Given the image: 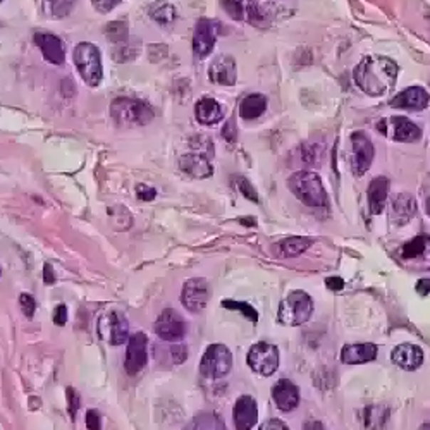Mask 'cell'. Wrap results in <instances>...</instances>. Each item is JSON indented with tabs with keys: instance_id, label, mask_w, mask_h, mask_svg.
<instances>
[{
	"instance_id": "2",
	"label": "cell",
	"mask_w": 430,
	"mask_h": 430,
	"mask_svg": "<svg viewBox=\"0 0 430 430\" xmlns=\"http://www.w3.org/2000/svg\"><path fill=\"white\" fill-rule=\"evenodd\" d=\"M110 115L121 127L145 126L155 117V112L148 103L130 97H119L110 103Z\"/></svg>"
},
{
	"instance_id": "38",
	"label": "cell",
	"mask_w": 430,
	"mask_h": 430,
	"mask_svg": "<svg viewBox=\"0 0 430 430\" xmlns=\"http://www.w3.org/2000/svg\"><path fill=\"white\" fill-rule=\"evenodd\" d=\"M19 303H21V310H23L24 317L31 318L35 315V310H36V303L35 300H33L31 295H28V293H23L19 298Z\"/></svg>"
},
{
	"instance_id": "17",
	"label": "cell",
	"mask_w": 430,
	"mask_h": 430,
	"mask_svg": "<svg viewBox=\"0 0 430 430\" xmlns=\"http://www.w3.org/2000/svg\"><path fill=\"white\" fill-rule=\"evenodd\" d=\"M272 399H274L276 407L279 410L293 411L298 407V403H300V391H298L296 384H293L291 380L280 379L272 387Z\"/></svg>"
},
{
	"instance_id": "40",
	"label": "cell",
	"mask_w": 430,
	"mask_h": 430,
	"mask_svg": "<svg viewBox=\"0 0 430 430\" xmlns=\"http://www.w3.org/2000/svg\"><path fill=\"white\" fill-rule=\"evenodd\" d=\"M65 396H68L69 415H71V419H74V416H76L78 408H80V394H78V391L73 389V387H68V391H65Z\"/></svg>"
},
{
	"instance_id": "30",
	"label": "cell",
	"mask_w": 430,
	"mask_h": 430,
	"mask_svg": "<svg viewBox=\"0 0 430 430\" xmlns=\"http://www.w3.org/2000/svg\"><path fill=\"white\" fill-rule=\"evenodd\" d=\"M78 0H43V12L52 19L68 18L76 7Z\"/></svg>"
},
{
	"instance_id": "9",
	"label": "cell",
	"mask_w": 430,
	"mask_h": 430,
	"mask_svg": "<svg viewBox=\"0 0 430 430\" xmlns=\"http://www.w3.org/2000/svg\"><path fill=\"white\" fill-rule=\"evenodd\" d=\"M380 130L384 131L387 136H391L396 142L403 143H413L419 142L421 138V130L416 124H413L410 119L401 117V115H394L391 119H384L379 124Z\"/></svg>"
},
{
	"instance_id": "23",
	"label": "cell",
	"mask_w": 430,
	"mask_h": 430,
	"mask_svg": "<svg viewBox=\"0 0 430 430\" xmlns=\"http://www.w3.org/2000/svg\"><path fill=\"white\" fill-rule=\"evenodd\" d=\"M377 358V346L370 342L363 345H346L341 351V360L346 365H360V363H369Z\"/></svg>"
},
{
	"instance_id": "3",
	"label": "cell",
	"mask_w": 430,
	"mask_h": 430,
	"mask_svg": "<svg viewBox=\"0 0 430 430\" xmlns=\"http://www.w3.org/2000/svg\"><path fill=\"white\" fill-rule=\"evenodd\" d=\"M289 189L295 193L300 201L308 206H325L327 205V193L322 184L320 176L312 171L295 172L288 181Z\"/></svg>"
},
{
	"instance_id": "11",
	"label": "cell",
	"mask_w": 430,
	"mask_h": 430,
	"mask_svg": "<svg viewBox=\"0 0 430 430\" xmlns=\"http://www.w3.org/2000/svg\"><path fill=\"white\" fill-rule=\"evenodd\" d=\"M219 24L212 19L201 18L196 23L195 35H193V52H195L196 59H206L215 47V40H217Z\"/></svg>"
},
{
	"instance_id": "7",
	"label": "cell",
	"mask_w": 430,
	"mask_h": 430,
	"mask_svg": "<svg viewBox=\"0 0 430 430\" xmlns=\"http://www.w3.org/2000/svg\"><path fill=\"white\" fill-rule=\"evenodd\" d=\"M246 362L255 374L268 377L279 369V350L268 342H256L248 351Z\"/></svg>"
},
{
	"instance_id": "42",
	"label": "cell",
	"mask_w": 430,
	"mask_h": 430,
	"mask_svg": "<svg viewBox=\"0 0 430 430\" xmlns=\"http://www.w3.org/2000/svg\"><path fill=\"white\" fill-rule=\"evenodd\" d=\"M86 427L88 430H100V413L97 410H90L86 413Z\"/></svg>"
},
{
	"instance_id": "14",
	"label": "cell",
	"mask_w": 430,
	"mask_h": 430,
	"mask_svg": "<svg viewBox=\"0 0 430 430\" xmlns=\"http://www.w3.org/2000/svg\"><path fill=\"white\" fill-rule=\"evenodd\" d=\"M234 427L238 430H251L258 420V407L251 396H241L238 398L233 410Z\"/></svg>"
},
{
	"instance_id": "34",
	"label": "cell",
	"mask_w": 430,
	"mask_h": 430,
	"mask_svg": "<svg viewBox=\"0 0 430 430\" xmlns=\"http://www.w3.org/2000/svg\"><path fill=\"white\" fill-rule=\"evenodd\" d=\"M425 246H427L425 236H419V238H413L411 241H408L407 245L403 246V250H401V255H403L404 258H415V256L424 253Z\"/></svg>"
},
{
	"instance_id": "54",
	"label": "cell",
	"mask_w": 430,
	"mask_h": 430,
	"mask_svg": "<svg viewBox=\"0 0 430 430\" xmlns=\"http://www.w3.org/2000/svg\"><path fill=\"white\" fill-rule=\"evenodd\" d=\"M0 276H2V271H0Z\"/></svg>"
},
{
	"instance_id": "28",
	"label": "cell",
	"mask_w": 430,
	"mask_h": 430,
	"mask_svg": "<svg viewBox=\"0 0 430 430\" xmlns=\"http://www.w3.org/2000/svg\"><path fill=\"white\" fill-rule=\"evenodd\" d=\"M127 336H130V324L124 313H110V345L121 346L127 341Z\"/></svg>"
},
{
	"instance_id": "10",
	"label": "cell",
	"mask_w": 430,
	"mask_h": 430,
	"mask_svg": "<svg viewBox=\"0 0 430 430\" xmlns=\"http://www.w3.org/2000/svg\"><path fill=\"white\" fill-rule=\"evenodd\" d=\"M155 334L159 336L162 341L167 342H176L181 341L186 334V324L183 320V317L176 312V310L167 308L160 313L159 318H157L155 325Z\"/></svg>"
},
{
	"instance_id": "39",
	"label": "cell",
	"mask_w": 430,
	"mask_h": 430,
	"mask_svg": "<svg viewBox=\"0 0 430 430\" xmlns=\"http://www.w3.org/2000/svg\"><path fill=\"white\" fill-rule=\"evenodd\" d=\"M121 2L122 0H92V6L95 7V11H98L100 14H109V12L114 11Z\"/></svg>"
},
{
	"instance_id": "31",
	"label": "cell",
	"mask_w": 430,
	"mask_h": 430,
	"mask_svg": "<svg viewBox=\"0 0 430 430\" xmlns=\"http://www.w3.org/2000/svg\"><path fill=\"white\" fill-rule=\"evenodd\" d=\"M312 245V239L301 238V236H295V238H288L280 243V255L283 256H298L303 253L305 250H308Z\"/></svg>"
},
{
	"instance_id": "20",
	"label": "cell",
	"mask_w": 430,
	"mask_h": 430,
	"mask_svg": "<svg viewBox=\"0 0 430 430\" xmlns=\"http://www.w3.org/2000/svg\"><path fill=\"white\" fill-rule=\"evenodd\" d=\"M430 95L420 86H410L404 92L396 95L391 100V105L396 109H408V110H424L429 105Z\"/></svg>"
},
{
	"instance_id": "45",
	"label": "cell",
	"mask_w": 430,
	"mask_h": 430,
	"mask_svg": "<svg viewBox=\"0 0 430 430\" xmlns=\"http://www.w3.org/2000/svg\"><path fill=\"white\" fill-rule=\"evenodd\" d=\"M222 136H224L227 142H236V136H238V131H236L234 121L226 122L224 130H222Z\"/></svg>"
},
{
	"instance_id": "13",
	"label": "cell",
	"mask_w": 430,
	"mask_h": 430,
	"mask_svg": "<svg viewBox=\"0 0 430 430\" xmlns=\"http://www.w3.org/2000/svg\"><path fill=\"white\" fill-rule=\"evenodd\" d=\"M147 345L148 337L145 332H135L133 336L127 341V350H126V362H124V369L130 375L140 374L145 369L148 362V353H147Z\"/></svg>"
},
{
	"instance_id": "46",
	"label": "cell",
	"mask_w": 430,
	"mask_h": 430,
	"mask_svg": "<svg viewBox=\"0 0 430 430\" xmlns=\"http://www.w3.org/2000/svg\"><path fill=\"white\" fill-rule=\"evenodd\" d=\"M260 430H289V429L286 427V424L280 420H267L266 424H262Z\"/></svg>"
},
{
	"instance_id": "51",
	"label": "cell",
	"mask_w": 430,
	"mask_h": 430,
	"mask_svg": "<svg viewBox=\"0 0 430 430\" xmlns=\"http://www.w3.org/2000/svg\"><path fill=\"white\" fill-rule=\"evenodd\" d=\"M425 241H427V246H425V251L430 256V236H425Z\"/></svg>"
},
{
	"instance_id": "5",
	"label": "cell",
	"mask_w": 430,
	"mask_h": 430,
	"mask_svg": "<svg viewBox=\"0 0 430 430\" xmlns=\"http://www.w3.org/2000/svg\"><path fill=\"white\" fill-rule=\"evenodd\" d=\"M313 313V301L305 291H293L280 301L277 318L280 324L296 327L305 324Z\"/></svg>"
},
{
	"instance_id": "22",
	"label": "cell",
	"mask_w": 430,
	"mask_h": 430,
	"mask_svg": "<svg viewBox=\"0 0 430 430\" xmlns=\"http://www.w3.org/2000/svg\"><path fill=\"white\" fill-rule=\"evenodd\" d=\"M226 109L221 102H217L215 98L204 97L196 102L195 105V115L196 121L204 126H214V124L221 122L224 119Z\"/></svg>"
},
{
	"instance_id": "4",
	"label": "cell",
	"mask_w": 430,
	"mask_h": 430,
	"mask_svg": "<svg viewBox=\"0 0 430 430\" xmlns=\"http://www.w3.org/2000/svg\"><path fill=\"white\" fill-rule=\"evenodd\" d=\"M74 65L83 78V81L88 86H98L102 83L103 69H102V53L97 45L90 41H81L74 47Z\"/></svg>"
},
{
	"instance_id": "1",
	"label": "cell",
	"mask_w": 430,
	"mask_h": 430,
	"mask_svg": "<svg viewBox=\"0 0 430 430\" xmlns=\"http://www.w3.org/2000/svg\"><path fill=\"white\" fill-rule=\"evenodd\" d=\"M398 71V64L389 57L367 56L358 62L353 76L362 92L370 97H382L394 88Z\"/></svg>"
},
{
	"instance_id": "21",
	"label": "cell",
	"mask_w": 430,
	"mask_h": 430,
	"mask_svg": "<svg viewBox=\"0 0 430 430\" xmlns=\"http://www.w3.org/2000/svg\"><path fill=\"white\" fill-rule=\"evenodd\" d=\"M236 61L231 56H221L214 61L209 69L210 81L215 85L233 86L236 83Z\"/></svg>"
},
{
	"instance_id": "12",
	"label": "cell",
	"mask_w": 430,
	"mask_h": 430,
	"mask_svg": "<svg viewBox=\"0 0 430 430\" xmlns=\"http://www.w3.org/2000/svg\"><path fill=\"white\" fill-rule=\"evenodd\" d=\"M353 143V154H351V169L355 176H363L370 169L374 162L375 148L365 133H353L351 136Z\"/></svg>"
},
{
	"instance_id": "24",
	"label": "cell",
	"mask_w": 430,
	"mask_h": 430,
	"mask_svg": "<svg viewBox=\"0 0 430 430\" xmlns=\"http://www.w3.org/2000/svg\"><path fill=\"white\" fill-rule=\"evenodd\" d=\"M387 196H389V181H387V177H375L369 186L370 212L374 215H379L382 212V210L386 209Z\"/></svg>"
},
{
	"instance_id": "36",
	"label": "cell",
	"mask_w": 430,
	"mask_h": 430,
	"mask_svg": "<svg viewBox=\"0 0 430 430\" xmlns=\"http://www.w3.org/2000/svg\"><path fill=\"white\" fill-rule=\"evenodd\" d=\"M222 307L227 308V310H239V312L245 315L248 320L250 322H255L258 320V313H256V310L251 307V305L248 303H243V301H231V300H226L222 301Z\"/></svg>"
},
{
	"instance_id": "27",
	"label": "cell",
	"mask_w": 430,
	"mask_h": 430,
	"mask_svg": "<svg viewBox=\"0 0 430 430\" xmlns=\"http://www.w3.org/2000/svg\"><path fill=\"white\" fill-rule=\"evenodd\" d=\"M184 430H226V424L214 411H200L186 425Z\"/></svg>"
},
{
	"instance_id": "33",
	"label": "cell",
	"mask_w": 430,
	"mask_h": 430,
	"mask_svg": "<svg viewBox=\"0 0 430 430\" xmlns=\"http://www.w3.org/2000/svg\"><path fill=\"white\" fill-rule=\"evenodd\" d=\"M246 0H222V7H224L231 19L245 21L246 19Z\"/></svg>"
},
{
	"instance_id": "16",
	"label": "cell",
	"mask_w": 430,
	"mask_h": 430,
	"mask_svg": "<svg viewBox=\"0 0 430 430\" xmlns=\"http://www.w3.org/2000/svg\"><path fill=\"white\" fill-rule=\"evenodd\" d=\"M391 360L399 367V369L413 372L420 369L421 363H424V351H421L420 346L404 342V345L396 346V348L392 350Z\"/></svg>"
},
{
	"instance_id": "43",
	"label": "cell",
	"mask_w": 430,
	"mask_h": 430,
	"mask_svg": "<svg viewBox=\"0 0 430 430\" xmlns=\"http://www.w3.org/2000/svg\"><path fill=\"white\" fill-rule=\"evenodd\" d=\"M53 324L56 325H65V322H68V308H65V305H59V307H56L53 310Z\"/></svg>"
},
{
	"instance_id": "55",
	"label": "cell",
	"mask_w": 430,
	"mask_h": 430,
	"mask_svg": "<svg viewBox=\"0 0 430 430\" xmlns=\"http://www.w3.org/2000/svg\"><path fill=\"white\" fill-rule=\"evenodd\" d=\"M0 2H2V0H0Z\"/></svg>"
},
{
	"instance_id": "48",
	"label": "cell",
	"mask_w": 430,
	"mask_h": 430,
	"mask_svg": "<svg viewBox=\"0 0 430 430\" xmlns=\"http://www.w3.org/2000/svg\"><path fill=\"white\" fill-rule=\"evenodd\" d=\"M43 280L47 284H53V283H56V274H53L51 263H45V267H43Z\"/></svg>"
},
{
	"instance_id": "6",
	"label": "cell",
	"mask_w": 430,
	"mask_h": 430,
	"mask_svg": "<svg viewBox=\"0 0 430 430\" xmlns=\"http://www.w3.org/2000/svg\"><path fill=\"white\" fill-rule=\"evenodd\" d=\"M233 367V355L224 345H210L201 357L200 374L205 379H222Z\"/></svg>"
},
{
	"instance_id": "52",
	"label": "cell",
	"mask_w": 430,
	"mask_h": 430,
	"mask_svg": "<svg viewBox=\"0 0 430 430\" xmlns=\"http://www.w3.org/2000/svg\"><path fill=\"white\" fill-rule=\"evenodd\" d=\"M420 430H430V424H425V425H421V427H420Z\"/></svg>"
},
{
	"instance_id": "49",
	"label": "cell",
	"mask_w": 430,
	"mask_h": 430,
	"mask_svg": "<svg viewBox=\"0 0 430 430\" xmlns=\"http://www.w3.org/2000/svg\"><path fill=\"white\" fill-rule=\"evenodd\" d=\"M416 293H420L421 296L429 295L430 293V279H420L416 283Z\"/></svg>"
},
{
	"instance_id": "32",
	"label": "cell",
	"mask_w": 430,
	"mask_h": 430,
	"mask_svg": "<svg viewBox=\"0 0 430 430\" xmlns=\"http://www.w3.org/2000/svg\"><path fill=\"white\" fill-rule=\"evenodd\" d=\"M105 36L109 38L112 43L121 45L127 40L130 36V31H127V26L121 21H115V23H109L105 28Z\"/></svg>"
},
{
	"instance_id": "18",
	"label": "cell",
	"mask_w": 430,
	"mask_h": 430,
	"mask_svg": "<svg viewBox=\"0 0 430 430\" xmlns=\"http://www.w3.org/2000/svg\"><path fill=\"white\" fill-rule=\"evenodd\" d=\"M179 167L184 174L196 177V179H206L214 174V167L209 157L196 154V152H189L181 157Z\"/></svg>"
},
{
	"instance_id": "47",
	"label": "cell",
	"mask_w": 430,
	"mask_h": 430,
	"mask_svg": "<svg viewBox=\"0 0 430 430\" xmlns=\"http://www.w3.org/2000/svg\"><path fill=\"white\" fill-rule=\"evenodd\" d=\"M325 284H327V288L332 289V291H341V289L345 288V280H342L341 277H329V279L325 280Z\"/></svg>"
},
{
	"instance_id": "29",
	"label": "cell",
	"mask_w": 430,
	"mask_h": 430,
	"mask_svg": "<svg viewBox=\"0 0 430 430\" xmlns=\"http://www.w3.org/2000/svg\"><path fill=\"white\" fill-rule=\"evenodd\" d=\"M148 16L157 24H160V26H169V24L174 23L176 9L172 4L164 2V0H157V2L150 4V7H148Z\"/></svg>"
},
{
	"instance_id": "26",
	"label": "cell",
	"mask_w": 430,
	"mask_h": 430,
	"mask_svg": "<svg viewBox=\"0 0 430 430\" xmlns=\"http://www.w3.org/2000/svg\"><path fill=\"white\" fill-rule=\"evenodd\" d=\"M389 420V408L384 404H370L363 410V425L367 430H382Z\"/></svg>"
},
{
	"instance_id": "8",
	"label": "cell",
	"mask_w": 430,
	"mask_h": 430,
	"mask_svg": "<svg viewBox=\"0 0 430 430\" xmlns=\"http://www.w3.org/2000/svg\"><path fill=\"white\" fill-rule=\"evenodd\" d=\"M210 300V284L206 283L204 277H195L189 279L188 283L183 286V293H181V303L183 307L192 313L201 312L206 307Z\"/></svg>"
},
{
	"instance_id": "53",
	"label": "cell",
	"mask_w": 430,
	"mask_h": 430,
	"mask_svg": "<svg viewBox=\"0 0 430 430\" xmlns=\"http://www.w3.org/2000/svg\"><path fill=\"white\" fill-rule=\"evenodd\" d=\"M427 214H429V217H430V198H427Z\"/></svg>"
},
{
	"instance_id": "37",
	"label": "cell",
	"mask_w": 430,
	"mask_h": 430,
	"mask_svg": "<svg viewBox=\"0 0 430 430\" xmlns=\"http://www.w3.org/2000/svg\"><path fill=\"white\" fill-rule=\"evenodd\" d=\"M234 186H236V189H238V192L246 198V200L255 201V204L258 201V195H256L255 188L251 186V183L246 179V177H243V176L234 177Z\"/></svg>"
},
{
	"instance_id": "25",
	"label": "cell",
	"mask_w": 430,
	"mask_h": 430,
	"mask_svg": "<svg viewBox=\"0 0 430 430\" xmlns=\"http://www.w3.org/2000/svg\"><path fill=\"white\" fill-rule=\"evenodd\" d=\"M267 109V97L262 93L248 95L246 98H243V102L239 103V115L246 121L260 117Z\"/></svg>"
},
{
	"instance_id": "19",
	"label": "cell",
	"mask_w": 430,
	"mask_h": 430,
	"mask_svg": "<svg viewBox=\"0 0 430 430\" xmlns=\"http://www.w3.org/2000/svg\"><path fill=\"white\" fill-rule=\"evenodd\" d=\"M416 200L410 193H399L391 200V221L396 226H404L415 217Z\"/></svg>"
},
{
	"instance_id": "44",
	"label": "cell",
	"mask_w": 430,
	"mask_h": 430,
	"mask_svg": "<svg viewBox=\"0 0 430 430\" xmlns=\"http://www.w3.org/2000/svg\"><path fill=\"white\" fill-rule=\"evenodd\" d=\"M171 353L176 363H184L186 358H188V350L184 346H172Z\"/></svg>"
},
{
	"instance_id": "50",
	"label": "cell",
	"mask_w": 430,
	"mask_h": 430,
	"mask_svg": "<svg viewBox=\"0 0 430 430\" xmlns=\"http://www.w3.org/2000/svg\"><path fill=\"white\" fill-rule=\"evenodd\" d=\"M303 430H327L325 429L324 424H320V421H308V424L303 425Z\"/></svg>"
},
{
	"instance_id": "35",
	"label": "cell",
	"mask_w": 430,
	"mask_h": 430,
	"mask_svg": "<svg viewBox=\"0 0 430 430\" xmlns=\"http://www.w3.org/2000/svg\"><path fill=\"white\" fill-rule=\"evenodd\" d=\"M192 150L196 152V154H201V155L209 157V159H212V157H214V143H212V140L206 138L205 135L193 136V140H192Z\"/></svg>"
},
{
	"instance_id": "41",
	"label": "cell",
	"mask_w": 430,
	"mask_h": 430,
	"mask_svg": "<svg viewBox=\"0 0 430 430\" xmlns=\"http://www.w3.org/2000/svg\"><path fill=\"white\" fill-rule=\"evenodd\" d=\"M136 195H138L140 200L152 201L157 196V189L150 188V186H147V184H138L136 186Z\"/></svg>"
},
{
	"instance_id": "15",
	"label": "cell",
	"mask_w": 430,
	"mask_h": 430,
	"mask_svg": "<svg viewBox=\"0 0 430 430\" xmlns=\"http://www.w3.org/2000/svg\"><path fill=\"white\" fill-rule=\"evenodd\" d=\"M35 43L43 53L45 61H48L53 65H62L65 61V48L59 36L52 33H36Z\"/></svg>"
}]
</instances>
